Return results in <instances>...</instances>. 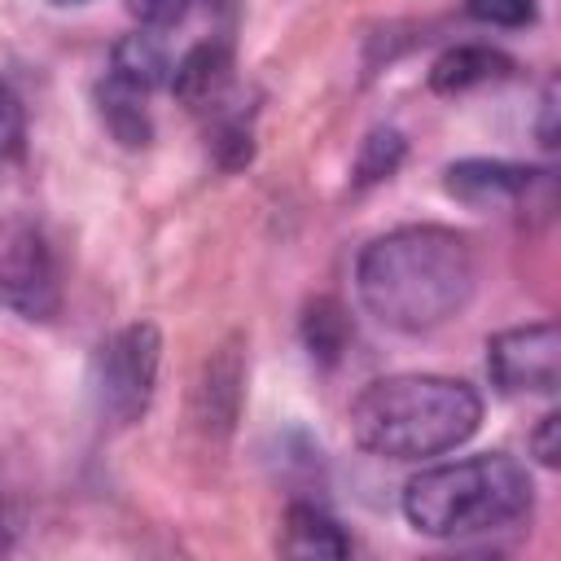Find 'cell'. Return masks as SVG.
I'll return each instance as SVG.
<instances>
[{"label": "cell", "instance_id": "cell-10", "mask_svg": "<svg viewBox=\"0 0 561 561\" xmlns=\"http://www.w3.org/2000/svg\"><path fill=\"white\" fill-rule=\"evenodd\" d=\"M351 535L316 504V500H294L285 508V526H280V552L285 557H316V561H337L351 557Z\"/></svg>", "mask_w": 561, "mask_h": 561}, {"label": "cell", "instance_id": "cell-1", "mask_svg": "<svg viewBox=\"0 0 561 561\" xmlns=\"http://www.w3.org/2000/svg\"><path fill=\"white\" fill-rule=\"evenodd\" d=\"M478 285V254L465 232L408 224L364 245L355 289L364 311L394 333H430L460 316Z\"/></svg>", "mask_w": 561, "mask_h": 561}, {"label": "cell", "instance_id": "cell-9", "mask_svg": "<svg viewBox=\"0 0 561 561\" xmlns=\"http://www.w3.org/2000/svg\"><path fill=\"white\" fill-rule=\"evenodd\" d=\"M241 381H245V359H241V337H232L206 359L197 386V416L210 434H232L241 412Z\"/></svg>", "mask_w": 561, "mask_h": 561}, {"label": "cell", "instance_id": "cell-5", "mask_svg": "<svg viewBox=\"0 0 561 561\" xmlns=\"http://www.w3.org/2000/svg\"><path fill=\"white\" fill-rule=\"evenodd\" d=\"M0 311L22 320H53L61 311V272L48 237L13 215L0 219Z\"/></svg>", "mask_w": 561, "mask_h": 561}, {"label": "cell", "instance_id": "cell-6", "mask_svg": "<svg viewBox=\"0 0 561 561\" xmlns=\"http://www.w3.org/2000/svg\"><path fill=\"white\" fill-rule=\"evenodd\" d=\"M561 364V333L552 320L504 329L486 342V373L504 394H552Z\"/></svg>", "mask_w": 561, "mask_h": 561}, {"label": "cell", "instance_id": "cell-2", "mask_svg": "<svg viewBox=\"0 0 561 561\" xmlns=\"http://www.w3.org/2000/svg\"><path fill=\"white\" fill-rule=\"evenodd\" d=\"M482 399L460 377L394 373L368 381L351 403V434L386 460H425L473 438Z\"/></svg>", "mask_w": 561, "mask_h": 561}, {"label": "cell", "instance_id": "cell-12", "mask_svg": "<svg viewBox=\"0 0 561 561\" xmlns=\"http://www.w3.org/2000/svg\"><path fill=\"white\" fill-rule=\"evenodd\" d=\"M513 70V61L491 48V44H456L430 66V88L434 92H469L482 83H495Z\"/></svg>", "mask_w": 561, "mask_h": 561}, {"label": "cell", "instance_id": "cell-8", "mask_svg": "<svg viewBox=\"0 0 561 561\" xmlns=\"http://www.w3.org/2000/svg\"><path fill=\"white\" fill-rule=\"evenodd\" d=\"M539 180V171L517 167V162H500V158H465L447 167V193L473 210H500L513 206L522 193H530V184Z\"/></svg>", "mask_w": 561, "mask_h": 561}, {"label": "cell", "instance_id": "cell-14", "mask_svg": "<svg viewBox=\"0 0 561 561\" xmlns=\"http://www.w3.org/2000/svg\"><path fill=\"white\" fill-rule=\"evenodd\" d=\"M110 75H118V79H127V83L153 92V88H162V83L171 79V61H167L162 44L153 39V31H131V35H123V39L114 44V53H110Z\"/></svg>", "mask_w": 561, "mask_h": 561}, {"label": "cell", "instance_id": "cell-21", "mask_svg": "<svg viewBox=\"0 0 561 561\" xmlns=\"http://www.w3.org/2000/svg\"><path fill=\"white\" fill-rule=\"evenodd\" d=\"M53 4H83V0H53Z\"/></svg>", "mask_w": 561, "mask_h": 561}, {"label": "cell", "instance_id": "cell-11", "mask_svg": "<svg viewBox=\"0 0 561 561\" xmlns=\"http://www.w3.org/2000/svg\"><path fill=\"white\" fill-rule=\"evenodd\" d=\"M145 101H149L145 88H136V83H127V79H118L110 70L96 83V114H101L105 131L118 145H127V149H145L149 136H153V123H149V105Z\"/></svg>", "mask_w": 561, "mask_h": 561}, {"label": "cell", "instance_id": "cell-16", "mask_svg": "<svg viewBox=\"0 0 561 561\" xmlns=\"http://www.w3.org/2000/svg\"><path fill=\"white\" fill-rule=\"evenodd\" d=\"M469 18L486 22V26H530L535 22V0H465Z\"/></svg>", "mask_w": 561, "mask_h": 561}, {"label": "cell", "instance_id": "cell-15", "mask_svg": "<svg viewBox=\"0 0 561 561\" xmlns=\"http://www.w3.org/2000/svg\"><path fill=\"white\" fill-rule=\"evenodd\" d=\"M408 145L394 127H377L364 145H359V158H355V188H368V184H381L399 171Z\"/></svg>", "mask_w": 561, "mask_h": 561}, {"label": "cell", "instance_id": "cell-13", "mask_svg": "<svg viewBox=\"0 0 561 561\" xmlns=\"http://www.w3.org/2000/svg\"><path fill=\"white\" fill-rule=\"evenodd\" d=\"M351 342V316L337 298H311L302 307V346L316 364L333 368Z\"/></svg>", "mask_w": 561, "mask_h": 561}, {"label": "cell", "instance_id": "cell-19", "mask_svg": "<svg viewBox=\"0 0 561 561\" xmlns=\"http://www.w3.org/2000/svg\"><path fill=\"white\" fill-rule=\"evenodd\" d=\"M18 530H22V517H18V508L0 495V552H9V548L18 543Z\"/></svg>", "mask_w": 561, "mask_h": 561}, {"label": "cell", "instance_id": "cell-20", "mask_svg": "<svg viewBox=\"0 0 561 561\" xmlns=\"http://www.w3.org/2000/svg\"><path fill=\"white\" fill-rule=\"evenodd\" d=\"M552 110H557V88L548 83V92H543V127H539V140L552 149L557 145V131H552Z\"/></svg>", "mask_w": 561, "mask_h": 561}, {"label": "cell", "instance_id": "cell-4", "mask_svg": "<svg viewBox=\"0 0 561 561\" xmlns=\"http://www.w3.org/2000/svg\"><path fill=\"white\" fill-rule=\"evenodd\" d=\"M158 368H162V333L149 320L123 324L114 337L101 342L92 359V399L96 412L110 425H136L158 390Z\"/></svg>", "mask_w": 561, "mask_h": 561}, {"label": "cell", "instance_id": "cell-3", "mask_svg": "<svg viewBox=\"0 0 561 561\" xmlns=\"http://www.w3.org/2000/svg\"><path fill=\"white\" fill-rule=\"evenodd\" d=\"M530 473L513 456L482 451L408 478L403 517L434 539H473L522 522L530 513Z\"/></svg>", "mask_w": 561, "mask_h": 561}, {"label": "cell", "instance_id": "cell-18", "mask_svg": "<svg viewBox=\"0 0 561 561\" xmlns=\"http://www.w3.org/2000/svg\"><path fill=\"white\" fill-rule=\"evenodd\" d=\"M530 451L539 456V465H557L561 456V416L557 412H543L535 434H530Z\"/></svg>", "mask_w": 561, "mask_h": 561}, {"label": "cell", "instance_id": "cell-7", "mask_svg": "<svg viewBox=\"0 0 561 561\" xmlns=\"http://www.w3.org/2000/svg\"><path fill=\"white\" fill-rule=\"evenodd\" d=\"M171 92L180 105H188L193 114H210L228 101L232 88V39L228 31H210L206 39H197L175 66H171Z\"/></svg>", "mask_w": 561, "mask_h": 561}, {"label": "cell", "instance_id": "cell-17", "mask_svg": "<svg viewBox=\"0 0 561 561\" xmlns=\"http://www.w3.org/2000/svg\"><path fill=\"white\" fill-rule=\"evenodd\" d=\"M193 0H127L131 18H140L145 31H162V26H175L184 13H188Z\"/></svg>", "mask_w": 561, "mask_h": 561}]
</instances>
